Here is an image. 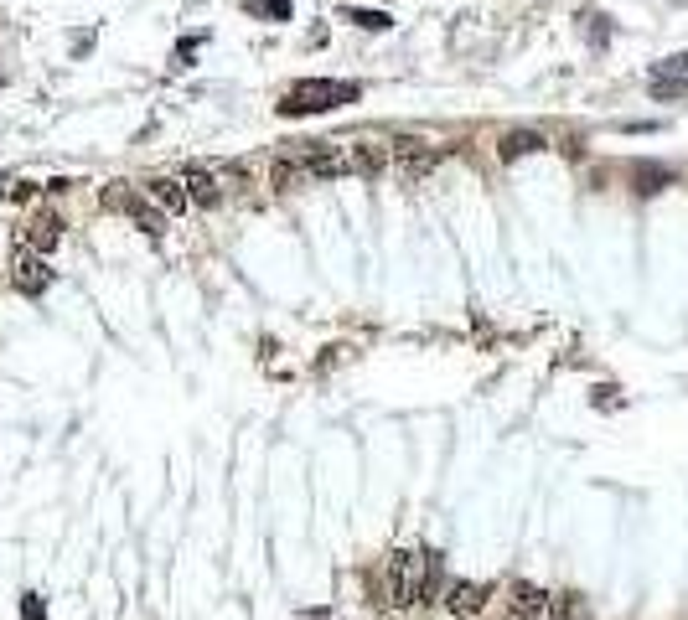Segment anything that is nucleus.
<instances>
[{
    "instance_id": "3",
    "label": "nucleus",
    "mask_w": 688,
    "mask_h": 620,
    "mask_svg": "<svg viewBox=\"0 0 688 620\" xmlns=\"http://www.w3.org/2000/svg\"><path fill=\"white\" fill-rule=\"evenodd\" d=\"M285 161L301 171V181H337V176H347L342 140H295L285 150Z\"/></svg>"
},
{
    "instance_id": "8",
    "label": "nucleus",
    "mask_w": 688,
    "mask_h": 620,
    "mask_svg": "<svg viewBox=\"0 0 688 620\" xmlns=\"http://www.w3.org/2000/svg\"><path fill=\"white\" fill-rule=\"evenodd\" d=\"M21 243L32 248V254H52L57 243H63V217L57 212H37V217H26V228H21Z\"/></svg>"
},
{
    "instance_id": "17",
    "label": "nucleus",
    "mask_w": 688,
    "mask_h": 620,
    "mask_svg": "<svg viewBox=\"0 0 688 620\" xmlns=\"http://www.w3.org/2000/svg\"><path fill=\"white\" fill-rule=\"evenodd\" d=\"M657 78H678V83H688V52H673V57L657 62Z\"/></svg>"
},
{
    "instance_id": "20",
    "label": "nucleus",
    "mask_w": 688,
    "mask_h": 620,
    "mask_svg": "<svg viewBox=\"0 0 688 620\" xmlns=\"http://www.w3.org/2000/svg\"><path fill=\"white\" fill-rule=\"evenodd\" d=\"M37 197V181H21V186H11V202H32Z\"/></svg>"
},
{
    "instance_id": "9",
    "label": "nucleus",
    "mask_w": 688,
    "mask_h": 620,
    "mask_svg": "<svg viewBox=\"0 0 688 620\" xmlns=\"http://www.w3.org/2000/svg\"><path fill=\"white\" fill-rule=\"evenodd\" d=\"M487 595H492L487 584H476V579H456V584H451V595H445V610L461 615V620H471V615H482V610H487Z\"/></svg>"
},
{
    "instance_id": "19",
    "label": "nucleus",
    "mask_w": 688,
    "mask_h": 620,
    "mask_svg": "<svg viewBox=\"0 0 688 620\" xmlns=\"http://www.w3.org/2000/svg\"><path fill=\"white\" fill-rule=\"evenodd\" d=\"M21 620H47V605H42V595H26V600H21Z\"/></svg>"
},
{
    "instance_id": "13",
    "label": "nucleus",
    "mask_w": 688,
    "mask_h": 620,
    "mask_svg": "<svg viewBox=\"0 0 688 620\" xmlns=\"http://www.w3.org/2000/svg\"><path fill=\"white\" fill-rule=\"evenodd\" d=\"M538 150H544V135H538V130H507L502 145H497L502 161H518V155H538Z\"/></svg>"
},
{
    "instance_id": "4",
    "label": "nucleus",
    "mask_w": 688,
    "mask_h": 620,
    "mask_svg": "<svg viewBox=\"0 0 688 620\" xmlns=\"http://www.w3.org/2000/svg\"><path fill=\"white\" fill-rule=\"evenodd\" d=\"M104 207H109V212H125L145 238H161V233H166V212L145 197L140 186H130V181H109V186H104Z\"/></svg>"
},
{
    "instance_id": "21",
    "label": "nucleus",
    "mask_w": 688,
    "mask_h": 620,
    "mask_svg": "<svg viewBox=\"0 0 688 620\" xmlns=\"http://www.w3.org/2000/svg\"><path fill=\"white\" fill-rule=\"evenodd\" d=\"M259 11H269V16L285 21V16H290V0H259Z\"/></svg>"
},
{
    "instance_id": "5",
    "label": "nucleus",
    "mask_w": 688,
    "mask_h": 620,
    "mask_svg": "<svg viewBox=\"0 0 688 620\" xmlns=\"http://www.w3.org/2000/svg\"><path fill=\"white\" fill-rule=\"evenodd\" d=\"M11 285H16L21 295H42V290H52V269H47V259L32 254L26 243H16V254H11Z\"/></svg>"
},
{
    "instance_id": "12",
    "label": "nucleus",
    "mask_w": 688,
    "mask_h": 620,
    "mask_svg": "<svg viewBox=\"0 0 688 620\" xmlns=\"http://www.w3.org/2000/svg\"><path fill=\"white\" fill-rule=\"evenodd\" d=\"M145 197H151L161 212H187V207H192L182 176H151V181H145Z\"/></svg>"
},
{
    "instance_id": "16",
    "label": "nucleus",
    "mask_w": 688,
    "mask_h": 620,
    "mask_svg": "<svg viewBox=\"0 0 688 620\" xmlns=\"http://www.w3.org/2000/svg\"><path fill=\"white\" fill-rule=\"evenodd\" d=\"M544 615L549 620H580V595H554Z\"/></svg>"
},
{
    "instance_id": "2",
    "label": "nucleus",
    "mask_w": 688,
    "mask_h": 620,
    "mask_svg": "<svg viewBox=\"0 0 688 620\" xmlns=\"http://www.w3.org/2000/svg\"><path fill=\"white\" fill-rule=\"evenodd\" d=\"M420 589H425L420 553H388V564H383V605L388 610H414L420 605Z\"/></svg>"
},
{
    "instance_id": "6",
    "label": "nucleus",
    "mask_w": 688,
    "mask_h": 620,
    "mask_svg": "<svg viewBox=\"0 0 688 620\" xmlns=\"http://www.w3.org/2000/svg\"><path fill=\"white\" fill-rule=\"evenodd\" d=\"M342 161H347V176L373 181V176H383L388 166H394V155H388L383 145H373V140H342Z\"/></svg>"
},
{
    "instance_id": "10",
    "label": "nucleus",
    "mask_w": 688,
    "mask_h": 620,
    "mask_svg": "<svg viewBox=\"0 0 688 620\" xmlns=\"http://www.w3.org/2000/svg\"><path fill=\"white\" fill-rule=\"evenodd\" d=\"M549 610V595L538 584H513V595H507V620H544Z\"/></svg>"
},
{
    "instance_id": "14",
    "label": "nucleus",
    "mask_w": 688,
    "mask_h": 620,
    "mask_svg": "<svg viewBox=\"0 0 688 620\" xmlns=\"http://www.w3.org/2000/svg\"><path fill=\"white\" fill-rule=\"evenodd\" d=\"M663 186H673V171H668V166H637V192H642V197H657Z\"/></svg>"
},
{
    "instance_id": "11",
    "label": "nucleus",
    "mask_w": 688,
    "mask_h": 620,
    "mask_svg": "<svg viewBox=\"0 0 688 620\" xmlns=\"http://www.w3.org/2000/svg\"><path fill=\"white\" fill-rule=\"evenodd\" d=\"M182 186H187V202H197V207H218L223 202V186H218V176L207 166H187Z\"/></svg>"
},
{
    "instance_id": "18",
    "label": "nucleus",
    "mask_w": 688,
    "mask_h": 620,
    "mask_svg": "<svg viewBox=\"0 0 688 620\" xmlns=\"http://www.w3.org/2000/svg\"><path fill=\"white\" fill-rule=\"evenodd\" d=\"M295 181H301V171H295L290 161H285V155H280V161L275 166H269V186H280V192H290V186Z\"/></svg>"
},
{
    "instance_id": "15",
    "label": "nucleus",
    "mask_w": 688,
    "mask_h": 620,
    "mask_svg": "<svg viewBox=\"0 0 688 620\" xmlns=\"http://www.w3.org/2000/svg\"><path fill=\"white\" fill-rule=\"evenodd\" d=\"M342 21L363 26V31H388V26H394V21H388L383 11H373V6H347V11H342Z\"/></svg>"
},
{
    "instance_id": "1",
    "label": "nucleus",
    "mask_w": 688,
    "mask_h": 620,
    "mask_svg": "<svg viewBox=\"0 0 688 620\" xmlns=\"http://www.w3.org/2000/svg\"><path fill=\"white\" fill-rule=\"evenodd\" d=\"M357 99H363V88H357V83L306 78V83H295V88L285 93L280 114H285V119H306V114H326V109H342V104H357Z\"/></svg>"
},
{
    "instance_id": "7",
    "label": "nucleus",
    "mask_w": 688,
    "mask_h": 620,
    "mask_svg": "<svg viewBox=\"0 0 688 620\" xmlns=\"http://www.w3.org/2000/svg\"><path fill=\"white\" fill-rule=\"evenodd\" d=\"M440 145H425V140H399L394 150V166H399V181H425L435 166H440Z\"/></svg>"
}]
</instances>
